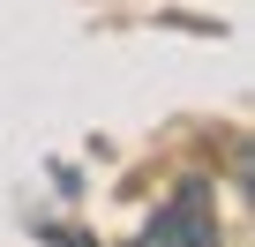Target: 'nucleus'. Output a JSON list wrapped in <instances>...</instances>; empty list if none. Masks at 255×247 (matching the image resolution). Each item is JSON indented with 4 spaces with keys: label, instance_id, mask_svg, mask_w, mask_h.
Instances as JSON below:
<instances>
[{
    "label": "nucleus",
    "instance_id": "1",
    "mask_svg": "<svg viewBox=\"0 0 255 247\" xmlns=\"http://www.w3.org/2000/svg\"><path fill=\"white\" fill-rule=\"evenodd\" d=\"M143 240H158V247H165V240H195V247H210V240H218V217H210L203 180H188V187H180V195H173V202L143 225Z\"/></svg>",
    "mask_w": 255,
    "mask_h": 247
}]
</instances>
